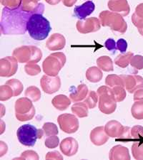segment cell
<instances>
[{
	"label": "cell",
	"mask_w": 143,
	"mask_h": 160,
	"mask_svg": "<svg viewBox=\"0 0 143 160\" xmlns=\"http://www.w3.org/2000/svg\"><path fill=\"white\" fill-rule=\"evenodd\" d=\"M57 122L61 130L67 134L76 132L80 127L77 116L69 113H64L59 115L57 118Z\"/></svg>",
	"instance_id": "9"
},
{
	"label": "cell",
	"mask_w": 143,
	"mask_h": 160,
	"mask_svg": "<svg viewBox=\"0 0 143 160\" xmlns=\"http://www.w3.org/2000/svg\"><path fill=\"white\" fill-rule=\"evenodd\" d=\"M52 104L58 110H65L71 104V99L64 95H58L52 100Z\"/></svg>",
	"instance_id": "23"
},
{
	"label": "cell",
	"mask_w": 143,
	"mask_h": 160,
	"mask_svg": "<svg viewBox=\"0 0 143 160\" xmlns=\"http://www.w3.org/2000/svg\"><path fill=\"white\" fill-rule=\"evenodd\" d=\"M25 71L29 76H35L41 73V68L36 63H27L25 66Z\"/></svg>",
	"instance_id": "37"
},
{
	"label": "cell",
	"mask_w": 143,
	"mask_h": 160,
	"mask_svg": "<svg viewBox=\"0 0 143 160\" xmlns=\"http://www.w3.org/2000/svg\"><path fill=\"white\" fill-rule=\"evenodd\" d=\"M105 45L106 48L108 51L114 52V51L117 50V43L113 38H108V39L105 41Z\"/></svg>",
	"instance_id": "46"
},
{
	"label": "cell",
	"mask_w": 143,
	"mask_h": 160,
	"mask_svg": "<svg viewBox=\"0 0 143 160\" xmlns=\"http://www.w3.org/2000/svg\"><path fill=\"white\" fill-rule=\"evenodd\" d=\"M18 61L14 56H7L0 60V76L11 77L17 73Z\"/></svg>",
	"instance_id": "11"
},
{
	"label": "cell",
	"mask_w": 143,
	"mask_h": 160,
	"mask_svg": "<svg viewBox=\"0 0 143 160\" xmlns=\"http://www.w3.org/2000/svg\"><path fill=\"white\" fill-rule=\"evenodd\" d=\"M124 81V88L129 93H133L137 90L143 88V78L139 76L122 75Z\"/></svg>",
	"instance_id": "13"
},
{
	"label": "cell",
	"mask_w": 143,
	"mask_h": 160,
	"mask_svg": "<svg viewBox=\"0 0 143 160\" xmlns=\"http://www.w3.org/2000/svg\"><path fill=\"white\" fill-rule=\"evenodd\" d=\"M62 1L63 2V4L64 6L67 7H71L74 6L77 0H62Z\"/></svg>",
	"instance_id": "50"
},
{
	"label": "cell",
	"mask_w": 143,
	"mask_h": 160,
	"mask_svg": "<svg viewBox=\"0 0 143 160\" xmlns=\"http://www.w3.org/2000/svg\"><path fill=\"white\" fill-rule=\"evenodd\" d=\"M90 140L96 146L105 144L109 140V137L105 132V127L100 126L93 129L90 133Z\"/></svg>",
	"instance_id": "17"
},
{
	"label": "cell",
	"mask_w": 143,
	"mask_h": 160,
	"mask_svg": "<svg viewBox=\"0 0 143 160\" xmlns=\"http://www.w3.org/2000/svg\"><path fill=\"white\" fill-rule=\"evenodd\" d=\"M43 130L46 136L57 135L59 133L58 128L54 123L45 122L43 125Z\"/></svg>",
	"instance_id": "38"
},
{
	"label": "cell",
	"mask_w": 143,
	"mask_h": 160,
	"mask_svg": "<svg viewBox=\"0 0 143 160\" xmlns=\"http://www.w3.org/2000/svg\"><path fill=\"white\" fill-rule=\"evenodd\" d=\"M97 66L101 70L105 72L114 71L113 62L112 58L107 56H102L97 59Z\"/></svg>",
	"instance_id": "26"
},
{
	"label": "cell",
	"mask_w": 143,
	"mask_h": 160,
	"mask_svg": "<svg viewBox=\"0 0 143 160\" xmlns=\"http://www.w3.org/2000/svg\"><path fill=\"white\" fill-rule=\"evenodd\" d=\"M15 115L20 122L32 120L35 115V108L30 98H21L18 99L14 105Z\"/></svg>",
	"instance_id": "8"
},
{
	"label": "cell",
	"mask_w": 143,
	"mask_h": 160,
	"mask_svg": "<svg viewBox=\"0 0 143 160\" xmlns=\"http://www.w3.org/2000/svg\"><path fill=\"white\" fill-rule=\"evenodd\" d=\"M130 64L132 67L137 69L143 68V57L142 56H135L132 58Z\"/></svg>",
	"instance_id": "42"
},
{
	"label": "cell",
	"mask_w": 143,
	"mask_h": 160,
	"mask_svg": "<svg viewBox=\"0 0 143 160\" xmlns=\"http://www.w3.org/2000/svg\"><path fill=\"white\" fill-rule=\"evenodd\" d=\"M10 9L4 7L2 10L1 30L3 34H23L27 30V24L31 15L22 9Z\"/></svg>",
	"instance_id": "1"
},
{
	"label": "cell",
	"mask_w": 143,
	"mask_h": 160,
	"mask_svg": "<svg viewBox=\"0 0 143 160\" xmlns=\"http://www.w3.org/2000/svg\"><path fill=\"white\" fill-rule=\"evenodd\" d=\"M133 57V53L132 52H127L121 53L117 56L114 59V63L122 68H124L128 66L130 63L131 59Z\"/></svg>",
	"instance_id": "27"
},
{
	"label": "cell",
	"mask_w": 143,
	"mask_h": 160,
	"mask_svg": "<svg viewBox=\"0 0 143 160\" xmlns=\"http://www.w3.org/2000/svg\"><path fill=\"white\" fill-rule=\"evenodd\" d=\"M113 91L115 98L116 101L118 102H122L126 98V90L123 86H115L112 88Z\"/></svg>",
	"instance_id": "36"
},
{
	"label": "cell",
	"mask_w": 143,
	"mask_h": 160,
	"mask_svg": "<svg viewBox=\"0 0 143 160\" xmlns=\"http://www.w3.org/2000/svg\"><path fill=\"white\" fill-rule=\"evenodd\" d=\"M123 129L124 126L117 120L109 121L105 126V132L110 138H118L123 132Z\"/></svg>",
	"instance_id": "21"
},
{
	"label": "cell",
	"mask_w": 143,
	"mask_h": 160,
	"mask_svg": "<svg viewBox=\"0 0 143 160\" xmlns=\"http://www.w3.org/2000/svg\"><path fill=\"white\" fill-rule=\"evenodd\" d=\"M127 48V43L124 38H119L117 42V49L119 50L122 53H126Z\"/></svg>",
	"instance_id": "45"
},
{
	"label": "cell",
	"mask_w": 143,
	"mask_h": 160,
	"mask_svg": "<svg viewBox=\"0 0 143 160\" xmlns=\"http://www.w3.org/2000/svg\"><path fill=\"white\" fill-rule=\"evenodd\" d=\"M98 96L99 95L97 92H95V91H92V90L88 93L84 102L87 105V107L89 108V109H93V108L96 107L98 102Z\"/></svg>",
	"instance_id": "35"
},
{
	"label": "cell",
	"mask_w": 143,
	"mask_h": 160,
	"mask_svg": "<svg viewBox=\"0 0 143 160\" xmlns=\"http://www.w3.org/2000/svg\"><path fill=\"white\" fill-rule=\"evenodd\" d=\"M105 84L110 88L115 86H123L124 88V81L122 75H108L105 78Z\"/></svg>",
	"instance_id": "28"
},
{
	"label": "cell",
	"mask_w": 143,
	"mask_h": 160,
	"mask_svg": "<svg viewBox=\"0 0 143 160\" xmlns=\"http://www.w3.org/2000/svg\"><path fill=\"white\" fill-rule=\"evenodd\" d=\"M76 28L78 32L83 34L96 32L100 29L101 22L97 17H90L88 19L77 21Z\"/></svg>",
	"instance_id": "10"
},
{
	"label": "cell",
	"mask_w": 143,
	"mask_h": 160,
	"mask_svg": "<svg viewBox=\"0 0 143 160\" xmlns=\"http://www.w3.org/2000/svg\"><path fill=\"white\" fill-rule=\"evenodd\" d=\"M19 159H39L40 157L37 152L32 150H27L23 152L19 158Z\"/></svg>",
	"instance_id": "43"
},
{
	"label": "cell",
	"mask_w": 143,
	"mask_h": 160,
	"mask_svg": "<svg viewBox=\"0 0 143 160\" xmlns=\"http://www.w3.org/2000/svg\"><path fill=\"white\" fill-rule=\"evenodd\" d=\"M117 142H121L127 143L129 142L132 141V136H131V128L129 127H124L123 132L121 133V135L116 139Z\"/></svg>",
	"instance_id": "39"
},
{
	"label": "cell",
	"mask_w": 143,
	"mask_h": 160,
	"mask_svg": "<svg viewBox=\"0 0 143 160\" xmlns=\"http://www.w3.org/2000/svg\"><path fill=\"white\" fill-rule=\"evenodd\" d=\"M40 86L45 93L53 94L61 88V79L58 76H49L45 75L41 78Z\"/></svg>",
	"instance_id": "12"
},
{
	"label": "cell",
	"mask_w": 143,
	"mask_h": 160,
	"mask_svg": "<svg viewBox=\"0 0 143 160\" xmlns=\"http://www.w3.org/2000/svg\"><path fill=\"white\" fill-rule=\"evenodd\" d=\"M62 153L67 157H72L78 152L79 144L77 141L73 138H67L61 142L59 146Z\"/></svg>",
	"instance_id": "14"
},
{
	"label": "cell",
	"mask_w": 143,
	"mask_h": 160,
	"mask_svg": "<svg viewBox=\"0 0 143 160\" xmlns=\"http://www.w3.org/2000/svg\"><path fill=\"white\" fill-rule=\"evenodd\" d=\"M135 14L140 18H143V4H141L137 6L135 11Z\"/></svg>",
	"instance_id": "49"
},
{
	"label": "cell",
	"mask_w": 143,
	"mask_h": 160,
	"mask_svg": "<svg viewBox=\"0 0 143 160\" xmlns=\"http://www.w3.org/2000/svg\"><path fill=\"white\" fill-rule=\"evenodd\" d=\"M12 56L21 63H36L41 61L42 53L35 46H22L13 51Z\"/></svg>",
	"instance_id": "4"
},
{
	"label": "cell",
	"mask_w": 143,
	"mask_h": 160,
	"mask_svg": "<svg viewBox=\"0 0 143 160\" xmlns=\"http://www.w3.org/2000/svg\"><path fill=\"white\" fill-rule=\"evenodd\" d=\"M131 136L132 142H143V127L135 125L131 128Z\"/></svg>",
	"instance_id": "34"
},
{
	"label": "cell",
	"mask_w": 143,
	"mask_h": 160,
	"mask_svg": "<svg viewBox=\"0 0 143 160\" xmlns=\"http://www.w3.org/2000/svg\"><path fill=\"white\" fill-rule=\"evenodd\" d=\"M46 159H63V157H62V154H60L59 152L57 151H54V152H49L47 154L45 157Z\"/></svg>",
	"instance_id": "47"
},
{
	"label": "cell",
	"mask_w": 143,
	"mask_h": 160,
	"mask_svg": "<svg viewBox=\"0 0 143 160\" xmlns=\"http://www.w3.org/2000/svg\"><path fill=\"white\" fill-rule=\"evenodd\" d=\"M88 108L86 103L84 102H75L74 104L72 105L71 110L72 113L75 115L77 117L80 118H86L89 115V112H88Z\"/></svg>",
	"instance_id": "25"
},
{
	"label": "cell",
	"mask_w": 143,
	"mask_h": 160,
	"mask_svg": "<svg viewBox=\"0 0 143 160\" xmlns=\"http://www.w3.org/2000/svg\"><path fill=\"white\" fill-rule=\"evenodd\" d=\"M6 84L12 88L14 97L19 95L24 89V86H23L22 82L17 79L9 80L6 82Z\"/></svg>",
	"instance_id": "31"
},
{
	"label": "cell",
	"mask_w": 143,
	"mask_h": 160,
	"mask_svg": "<svg viewBox=\"0 0 143 160\" xmlns=\"http://www.w3.org/2000/svg\"><path fill=\"white\" fill-rule=\"evenodd\" d=\"M132 117L136 120H143V100H137L131 108Z\"/></svg>",
	"instance_id": "29"
},
{
	"label": "cell",
	"mask_w": 143,
	"mask_h": 160,
	"mask_svg": "<svg viewBox=\"0 0 143 160\" xmlns=\"http://www.w3.org/2000/svg\"><path fill=\"white\" fill-rule=\"evenodd\" d=\"M99 95V109L104 114L110 115L115 111L117 102L113 88L107 86H103L97 89Z\"/></svg>",
	"instance_id": "5"
},
{
	"label": "cell",
	"mask_w": 143,
	"mask_h": 160,
	"mask_svg": "<svg viewBox=\"0 0 143 160\" xmlns=\"http://www.w3.org/2000/svg\"><path fill=\"white\" fill-rule=\"evenodd\" d=\"M29 34L36 41H43L48 37L51 31L49 21L41 14H33L27 24Z\"/></svg>",
	"instance_id": "2"
},
{
	"label": "cell",
	"mask_w": 143,
	"mask_h": 160,
	"mask_svg": "<svg viewBox=\"0 0 143 160\" xmlns=\"http://www.w3.org/2000/svg\"><path fill=\"white\" fill-rule=\"evenodd\" d=\"M132 154L135 159H143V142H135L132 145Z\"/></svg>",
	"instance_id": "32"
},
{
	"label": "cell",
	"mask_w": 143,
	"mask_h": 160,
	"mask_svg": "<svg viewBox=\"0 0 143 160\" xmlns=\"http://www.w3.org/2000/svg\"><path fill=\"white\" fill-rule=\"evenodd\" d=\"M67 58L62 52L53 53L47 56L42 63L43 71L49 76H58L59 71L66 63Z\"/></svg>",
	"instance_id": "7"
},
{
	"label": "cell",
	"mask_w": 143,
	"mask_h": 160,
	"mask_svg": "<svg viewBox=\"0 0 143 160\" xmlns=\"http://www.w3.org/2000/svg\"><path fill=\"white\" fill-rule=\"evenodd\" d=\"M107 6L111 12L118 13L123 17L127 16L130 11L127 0H109Z\"/></svg>",
	"instance_id": "16"
},
{
	"label": "cell",
	"mask_w": 143,
	"mask_h": 160,
	"mask_svg": "<svg viewBox=\"0 0 143 160\" xmlns=\"http://www.w3.org/2000/svg\"><path fill=\"white\" fill-rule=\"evenodd\" d=\"M99 19L102 27H108L115 35H122L126 32L127 25L123 17L118 13L103 11L99 14Z\"/></svg>",
	"instance_id": "3"
},
{
	"label": "cell",
	"mask_w": 143,
	"mask_h": 160,
	"mask_svg": "<svg viewBox=\"0 0 143 160\" xmlns=\"http://www.w3.org/2000/svg\"><path fill=\"white\" fill-rule=\"evenodd\" d=\"M109 158L111 160H129L130 159V155H129V149L125 147L120 145V144L114 146L110 149V154H109Z\"/></svg>",
	"instance_id": "20"
},
{
	"label": "cell",
	"mask_w": 143,
	"mask_h": 160,
	"mask_svg": "<svg viewBox=\"0 0 143 160\" xmlns=\"http://www.w3.org/2000/svg\"><path fill=\"white\" fill-rule=\"evenodd\" d=\"M25 95L32 102H37L41 98V91L37 87L30 86L26 89Z\"/></svg>",
	"instance_id": "30"
},
{
	"label": "cell",
	"mask_w": 143,
	"mask_h": 160,
	"mask_svg": "<svg viewBox=\"0 0 143 160\" xmlns=\"http://www.w3.org/2000/svg\"><path fill=\"white\" fill-rule=\"evenodd\" d=\"M103 73L99 67H90L86 71V78L91 82H98L102 80Z\"/></svg>",
	"instance_id": "24"
},
{
	"label": "cell",
	"mask_w": 143,
	"mask_h": 160,
	"mask_svg": "<svg viewBox=\"0 0 143 160\" xmlns=\"http://www.w3.org/2000/svg\"><path fill=\"white\" fill-rule=\"evenodd\" d=\"M21 9L30 14H41L44 12V5L38 4V0H22Z\"/></svg>",
	"instance_id": "19"
},
{
	"label": "cell",
	"mask_w": 143,
	"mask_h": 160,
	"mask_svg": "<svg viewBox=\"0 0 143 160\" xmlns=\"http://www.w3.org/2000/svg\"><path fill=\"white\" fill-rule=\"evenodd\" d=\"M38 1H40V0H38Z\"/></svg>",
	"instance_id": "52"
},
{
	"label": "cell",
	"mask_w": 143,
	"mask_h": 160,
	"mask_svg": "<svg viewBox=\"0 0 143 160\" xmlns=\"http://www.w3.org/2000/svg\"><path fill=\"white\" fill-rule=\"evenodd\" d=\"M59 138L58 137H57L56 135L48 136L45 141V146L49 149L56 148L59 145Z\"/></svg>",
	"instance_id": "41"
},
{
	"label": "cell",
	"mask_w": 143,
	"mask_h": 160,
	"mask_svg": "<svg viewBox=\"0 0 143 160\" xmlns=\"http://www.w3.org/2000/svg\"><path fill=\"white\" fill-rule=\"evenodd\" d=\"M13 96H14V92L9 86L5 84L0 86V100L1 101H6Z\"/></svg>",
	"instance_id": "33"
},
{
	"label": "cell",
	"mask_w": 143,
	"mask_h": 160,
	"mask_svg": "<svg viewBox=\"0 0 143 160\" xmlns=\"http://www.w3.org/2000/svg\"><path fill=\"white\" fill-rule=\"evenodd\" d=\"M95 5L92 1H87L80 6H77L74 9V15L80 20L86 19V17L95 11Z\"/></svg>",
	"instance_id": "18"
},
{
	"label": "cell",
	"mask_w": 143,
	"mask_h": 160,
	"mask_svg": "<svg viewBox=\"0 0 143 160\" xmlns=\"http://www.w3.org/2000/svg\"><path fill=\"white\" fill-rule=\"evenodd\" d=\"M43 130L37 129L30 124L23 125L18 129L17 136L19 142L25 146L33 147L37 139H41L44 135Z\"/></svg>",
	"instance_id": "6"
},
{
	"label": "cell",
	"mask_w": 143,
	"mask_h": 160,
	"mask_svg": "<svg viewBox=\"0 0 143 160\" xmlns=\"http://www.w3.org/2000/svg\"><path fill=\"white\" fill-rule=\"evenodd\" d=\"M22 0H0L2 5L10 9L19 8L22 5Z\"/></svg>",
	"instance_id": "40"
},
{
	"label": "cell",
	"mask_w": 143,
	"mask_h": 160,
	"mask_svg": "<svg viewBox=\"0 0 143 160\" xmlns=\"http://www.w3.org/2000/svg\"><path fill=\"white\" fill-rule=\"evenodd\" d=\"M66 45V39L61 33H53L46 42V47L49 51H56L63 49Z\"/></svg>",
	"instance_id": "15"
},
{
	"label": "cell",
	"mask_w": 143,
	"mask_h": 160,
	"mask_svg": "<svg viewBox=\"0 0 143 160\" xmlns=\"http://www.w3.org/2000/svg\"><path fill=\"white\" fill-rule=\"evenodd\" d=\"M133 100L135 101L137 100H143V89H138L135 92Z\"/></svg>",
	"instance_id": "48"
},
{
	"label": "cell",
	"mask_w": 143,
	"mask_h": 160,
	"mask_svg": "<svg viewBox=\"0 0 143 160\" xmlns=\"http://www.w3.org/2000/svg\"><path fill=\"white\" fill-rule=\"evenodd\" d=\"M132 22L135 26L138 28L139 32H140L142 35H143V19L142 18H140L139 17H137L136 14H133L132 17Z\"/></svg>",
	"instance_id": "44"
},
{
	"label": "cell",
	"mask_w": 143,
	"mask_h": 160,
	"mask_svg": "<svg viewBox=\"0 0 143 160\" xmlns=\"http://www.w3.org/2000/svg\"><path fill=\"white\" fill-rule=\"evenodd\" d=\"M89 93V90L85 84H80L77 89L72 92L69 95V98L73 102H80L86 98Z\"/></svg>",
	"instance_id": "22"
},
{
	"label": "cell",
	"mask_w": 143,
	"mask_h": 160,
	"mask_svg": "<svg viewBox=\"0 0 143 160\" xmlns=\"http://www.w3.org/2000/svg\"><path fill=\"white\" fill-rule=\"evenodd\" d=\"M62 0H45V2L47 3H48L50 5H56L57 4H59Z\"/></svg>",
	"instance_id": "51"
}]
</instances>
